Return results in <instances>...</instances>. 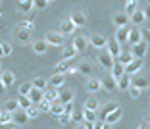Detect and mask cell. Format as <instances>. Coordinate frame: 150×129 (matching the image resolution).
<instances>
[{
	"label": "cell",
	"mask_w": 150,
	"mask_h": 129,
	"mask_svg": "<svg viewBox=\"0 0 150 129\" xmlns=\"http://www.w3.org/2000/svg\"><path fill=\"white\" fill-rule=\"evenodd\" d=\"M44 40H46L48 46H62L64 43H66V37H64L60 31H48L46 35H44Z\"/></svg>",
	"instance_id": "cell-1"
},
{
	"label": "cell",
	"mask_w": 150,
	"mask_h": 129,
	"mask_svg": "<svg viewBox=\"0 0 150 129\" xmlns=\"http://www.w3.org/2000/svg\"><path fill=\"white\" fill-rule=\"evenodd\" d=\"M96 60H98V66H100L102 69H110V71H112V67H114V64H115V58H112L108 50H100V54H98Z\"/></svg>",
	"instance_id": "cell-2"
},
{
	"label": "cell",
	"mask_w": 150,
	"mask_h": 129,
	"mask_svg": "<svg viewBox=\"0 0 150 129\" xmlns=\"http://www.w3.org/2000/svg\"><path fill=\"white\" fill-rule=\"evenodd\" d=\"M112 21H114L115 29H121V27H129L131 19H129V16L125 12H115L114 16H112Z\"/></svg>",
	"instance_id": "cell-3"
},
{
	"label": "cell",
	"mask_w": 150,
	"mask_h": 129,
	"mask_svg": "<svg viewBox=\"0 0 150 129\" xmlns=\"http://www.w3.org/2000/svg\"><path fill=\"white\" fill-rule=\"evenodd\" d=\"M88 43H91V37L79 35V37H75V39H73V43H71V45L75 46V50H77L79 54H83V52H87V46H88Z\"/></svg>",
	"instance_id": "cell-4"
},
{
	"label": "cell",
	"mask_w": 150,
	"mask_h": 129,
	"mask_svg": "<svg viewBox=\"0 0 150 129\" xmlns=\"http://www.w3.org/2000/svg\"><path fill=\"white\" fill-rule=\"evenodd\" d=\"M146 52H148V43H146V40H142V43H139V45L131 46L133 58H137V60H142L146 56Z\"/></svg>",
	"instance_id": "cell-5"
},
{
	"label": "cell",
	"mask_w": 150,
	"mask_h": 129,
	"mask_svg": "<svg viewBox=\"0 0 150 129\" xmlns=\"http://www.w3.org/2000/svg\"><path fill=\"white\" fill-rule=\"evenodd\" d=\"M91 45H93L94 48H98V50H106L108 39L104 35H100V33H94V35H91Z\"/></svg>",
	"instance_id": "cell-6"
},
{
	"label": "cell",
	"mask_w": 150,
	"mask_h": 129,
	"mask_svg": "<svg viewBox=\"0 0 150 129\" xmlns=\"http://www.w3.org/2000/svg\"><path fill=\"white\" fill-rule=\"evenodd\" d=\"M106 50L110 52L112 58H115V60H117L119 56H121V52H123V50H121V45H119L115 39H108V46H106Z\"/></svg>",
	"instance_id": "cell-7"
},
{
	"label": "cell",
	"mask_w": 150,
	"mask_h": 129,
	"mask_svg": "<svg viewBox=\"0 0 150 129\" xmlns=\"http://www.w3.org/2000/svg\"><path fill=\"white\" fill-rule=\"evenodd\" d=\"M67 19H69L75 27H85L87 25V16H85L83 12H71Z\"/></svg>",
	"instance_id": "cell-8"
},
{
	"label": "cell",
	"mask_w": 150,
	"mask_h": 129,
	"mask_svg": "<svg viewBox=\"0 0 150 129\" xmlns=\"http://www.w3.org/2000/svg\"><path fill=\"white\" fill-rule=\"evenodd\" d=\"M75 29H77V27H75L73 23H71L69 19L66 18V19H62V21H60V29H58V31L62 33L64 37H71V35L75 33Z\"/></svg>",
	"instance_id": "cell-9"
},
{
	"label": "cell",
	"mask_w": 150,
	"mask_h": 129,
	"mask_svg": "<svg viewBox=\"0 0 150 129\" xmlns=\"http://www.w3.org/2000/svg\"><path fill=\"white\" fill-rule=\"evenodd\" d=\"M93 71H94V66H93L91 62H88V60H83V62H81L79 66H77V73H81V75L88 77V79L93 77Z\"/></svg>",
	"instance_id": "cell-10"
},
{
	"label": "cell",
	"mask_w": 150,
	"mask_h": 129,
	"mask_svg": "<svg viewBox=\"0 0 150 129\" xmlns=\"http://www.w3.org/2000/svg\"><path fill=\"white\" fill-rule=\"evenodd\" d=\"M85 89H87V93H98V91L102 89V79H98V77H91V79H87V83H85Z\"/></svg>",
	"instance_id": "cell-11"
},
{
	"label": "cell",
	"mask_w": 150,
	"mask_h": 129,
	"mask_svg": "<svg viewBox=\"0 0 150 129\" xmlns=\"http://www.w3.org/2000/svg\"><path fill=\"white\" fill-rule=\"evenodd\" d=\"M129 33H131V27H121V29H115L114 39L117 40L119 45H123V43H129Z\"/></svg>",
	"instance_id": "cell-12"
},
{
	"label": "cell",
	"mask_w": 150,
	"mask_h": 129,
	"mask_svg": "<svg viewBox=\"0 0 150 129\" xmlns=\"http://www.w3.org/2000/svg\"><path fill=\"white\" fill-rule=\"evenodd\" d=\"M16 6H18L19 12H23L27 16V13H31L33 10H35V0H18Z\"/></svg>",
	"instance_id": "cell-13"
},
{
	"label": "cell",
	"mask_w": 150,
	"mask_h": 129,
	"mask_svg": "<svg viewBox=\"0 0 150 129\" xmlns=\"http://www.w3.org/2000/svg\"><path fill=\"white\" fill-rule=\"evenodd\" d=\"M141 67H142V60H137V58H135L127 67H125V73H127L129 77H135V75H139Z\"/></svg>",
	"instance_id": "cell-14"
},
{
	"label": "cell",
	"mask_w": 150,
	"mask_h": 129,
	"mask_svg": "<svg viewBox=\"0 0 150 129\" xmlns=\"http://www.w3.org/2000/svg\"><path fill=\"white\" fill-rule=\"evenodd\" d=\"M131 85L142 91V89H148L150 87V81H148V77H144V75H135V77H131Z\"/></svg>",
	"instance_id": "cell-15"
},
{
	"label": "cell",
	"mask_w": 150,
	"mask_h": 129,
	"mask_svg": "<svg viewBox=\"0 0 150 129\" xmlns=\"http://www.w3.org/2000/svg\"><path fill=\"white\" fill-rule=\"evenodd\" d=\"M102 89L106 91V93H115V91H117V81L112 75L104 77V79H102Z\"/></svg>",
	"instance_id": "cell-16"
},
{
	"label": "cell",
	"mask_w": 150,
	"mask_h": 129,
	"mask_svg": "<svg viewBox=\"0 0 150 129\" xmlns=\"http://www.w3.org/2000/svg\"><path fill=\"white\" fill-rule=\"evenodd\" d=\"M33 52L39 54V56H44L46 54V50H48V45H46V40L40 39V40H33Z\"/></svg>",
	"instance_id": "cell-17"
},
{
	"label": "cell",
	"mask_w": 150,
	"mask_h": 129,
	"mask_svg": "<svg viewBox=\"0 0 150 129\" xmlns=\"http://www.w3.org/2000/svg\"><path fill=\"white\" fill-rule=\"evenodd\" d=\"M16 39H18L21 45H29V43H31V33L25 31V29H21V27H18V29H16Z\"/></svg>",
	"instance_id": "cell-18"
},
{
	"label": "cell",
	"mask_w": 150,
	"mask_h": 129,
	"mask_svg": "<svg viewBox=\"0 0 150 129\" xmlns=\"http://www.w3.org/2000/svg\"><path fill=\"white\" fill-rule=\"evenodd\" d=\"M142 31L139 29V27H131V33H129V43H131L133 46L139 45V43H142Z\"/></svg>",
	"instance_id": "cell-19"
},
{
	"label": "cell",
	"mask_w": 150,
	"mask_h": 129,
	"mask_svg": "<svg viewBox=\"0 0 150 129\" xmlns=\"http://www.w3.org/2000/svg\"><path fill=\"white\" fill-rule=\"evenodd\" d=\"M121 116H123V108L119 106L115 112H112V114H108L106 118H104V121H106L108 125H114V123H117L119 120H121Z\"/></svg>",
	"instance_id": "cell-20"
},
{
	"label": "cell",
	"mask_w": 150,
	"mask_h": 129,
	"mask_svg": "<svg viewBox=\"0 0 150 129\" xmlns=\"http://www.w3.org/2000/svg\"><path fill=\"white\" fill-rule=\"evenodd\" d=\"M54 73H62V75H66V73H69L71 71V60H62V62H58L56 66H54Z\"/></svg>",
	"instance_id": "cell-21"
},
{
	"label": "cell",
	"mask_w": 150,
	"mask_h": 129,
	"mask_svg": "<svg viewBox=\"0 0 150 129\" xmlns=\"http://www.w3.org/2000/svg\"><path fill=\"white\" fill-rule=\"evenodd\" d=\"M64 81H66V75H62V73H54V75L48 79V87H52V89H60V87L64 85Z\"/></svg>",
	"instance_id": "cell-22"
},
{
	"label": "cell",
	"mask_w": 150,
	"mask_h": 129,
	"mask_svg": "<svg viewBox=\"0 0 150 129\" xmlns=\"http://www.w3.org/2000/svg\"><path fill=\"white\" fill-rule=\"evenodd\" d=\"M29 120H31V118L27 116V112H23V110H18L13 114V123L16 125H25Z\"/></svg>",
	"instance_id": "cell-23"
},
{
	"label": "cell",
	"mask_w": 150,
	"mask_h": 129,
	"mask_svg": "<svg viewBox=\"0 0 150 129\" xmlns=\"http://www.w3.org/2000/svg\"><path fill=\"white\" fill-rule=\"evenodd\" d=\"M110 75L114 77L115 81H119V79H121V77L125 75V67L121 66V64H119V62H115V64H114V67H112V71H110Z\"/></svg>",
	"instance_id": "cell-24"
},
{
	"label": "cell",
	"mask_w": 150,
	"mask_h": 129,
	"mask_svg": "<svg viewBox=\"0 0 150 129\" xmlns=\"http://www.w3.org/2000/svg\"><path fill=\"white\" fill-rule=\"evenodd\" d=\"M77 54H79V52L75 50L73 45H66V46H64V50H62V58L64 60H73Z\"/></svg>",
	"instance_id": "cell-25"
},
{
	"label": "cell",
	"mask_w": 150,
	"mask_h": 129,
	"mask_svg": "<svg viewBox=\"0 0 150 129\" xmlns=\"http://www.w3.org/2000/svg\"><path fill=\"white\" fill-rule=\"evenodd\" d=\"M0 81H2V85H4L6 89H8L10 85H13V81H16V75H13L12 71H2V73H0Z\"/></svg>",
	"instance_id": "cell-26"
},
{
	"label": "cell",
	"mask_w": 150,
	"mask_h": 129,
	"mask_svg": "<svg viewBox=\"0 0 150 129\" xmlns=\"http://www.w3.org/2000/svg\"><path fill=\"white\" fill-rule=\"evenodd\" d=\"M64 110H66V106H64L60 100L58 102H52V108H50V116H54L58 120L60 116H64Z\"/></svg>",
	"instance_id": "cell-27"
},
{
	"label": "cell",
	"mask_w": 150,
	"mask_h": 129,
	"mask_svg": "<svg viewBox=\"0 0 150 129\" xmlns=\"http://www.w3.org/2000/svg\"><path fill=\"white\" fill-rule=\"evenodd\" d=\"M44 100H48V102H58L60 100V93H58V89H46L44 91Z\"/></svg>",
	"instance_id": "cell-28"
},
{
	"label": "cell",
	"mask_w": 150,
	"mask_h": 129,
	"mask_svg": "<svg viewBox=\"0 0 150 129\" xmlns=\"http://www.w3.org/2000/svg\"><path fill=\"white\" fill-rule=\"evenodd\" d=\"M129 19H131V23H133V25H135V27H137V25H141V23H144V21H146V18H144V12H142L141 8H139L137 12L133 13V16H131V18H129Z\"/></svg>",
	"instance_id": "cell-29"
},
{
	"label": "cell",
	"mask_w": 150,
	"mask_h": 129,
	"mask_svg": "<svg viewBox=\"0 0 150 129\" xmlns=\"http://www.w3.org/2000/svg\"><path fill=\"white\" fill-rule=\"evenodd\" d=\"M33 83V87H35V89H39V91H46L48 89V79H44V77H35V79L31 81Z\"/></svg>",
	"instance_id": "cell-30"
},
{
	"label": "cell",
	"mask_w": 150,
	"mask_h": 129,
	"mask_svg": "<svg viewBox=\"0 0 150 129\" xmlns=\"http://www.w3.org/2000/svg\"><path fill=\"white\" fill-rule=\"evenodd\" d=\"M33 89H35V87H33L31 81H23V83L19 85V96H29Z\"/></svg>",
	"instance_id": "cell-31"
},
{
	"label": "cell",
	"mask_w": 150,
	"mask_h": 129,
	"mask_svg": "<svg viewBox=\"0 0 150 129\" xmlns=\"http://www.w3.org/2000/svg\"><path fill=\"white\" fill-rule=\"evenodd\" d=\"M73 98H75L73 91H62L60 93V102L62 104H73Z\"/></svg>",
	"instance_id": "cell-32"
},
{
	"label": "cell",
	"mask_w": 150,
	"mask_h": 129,
	"mask_svg": "<svg viewBox=\"0 0 150 129\" xmlns=\"http://www.w3.org/2000/svg\"><path fill=\"white\" fill-rule=\"evenodd\" d=\"M4 110H8L10 114H16V112L19 110V102H18V98H10V100H6Z\"/></svg>",
	"instance_id": "cell-33"
},
{
	"label": "cell",
	"mask_w": 150,
	"mask_h": 129,
	"mask_svg": "<svg viewBox=\"0 0 150 129\" xmlns=\"http://www.w3.org/2000/svg\"><path fill=\"white\" fill-rule=\"evenodd\" d=\"M98 108H100V102H98V98H96V96H91V98H87V100H85V110H93V112H96Z\"/></svg>",
	"instance_id": "cell-34"
},
{
	"label": "cell",
	"mask_w": 150,
	"mask_h": 129,
	"mask_svg": "<svg viewBox=\"0 0 150 129\" xmlns=\"http://www.w3.org/2000/svg\"><path fill=\"white\" fill-rule=\"evenodd\" d=\"M129 89H131V77L125 73V75L117 81V91H129Z\"/></svg>",
	"instance_id": "cell-35"
},
{
	"label": "cell",
	"mask_w": 150,
	"mask_h": 129,
	"mask_svg": "<svg viewBox=\"0 0 150 129\" xmlns=\"http://www.w3.org/2000/svg\"><path fill=\"white\" fill-rule=\"evenodd\" d=\"M137 10H139V2L137 0H127V2H125V13H127L129 18H131Z\"/></svg>",
	"instance_id": "cell-36"
},
{
	"label": "cell",
	"mask_w": 150,
	"mask_h": 129,
	"mask_svg": "<svg viewBox=\"0 0 150 129\" xmlns=\"http://www.w3.org/2000/svg\"><path fill=\"white\" fill-rule=\"evenodd\" d=\"M133 60H135V58H133V54H131V52H121V56H119V58L115 60V62H119L123 67H127L129 64L133 62Z\"/></svg>",
	"instance_id": "cell-37"
},
{
	"label": "cell",
	"mask_w": 150,
	"mask_h": 129,
	"mask_svg": "<svg viewBox=\"0 0 150 129\" xmlns=\"http://www.w3.org/2000/svg\"><path fill=\"white\" fill-rule=\"evenodd\" d=\"M13 123V114H10L8 110H0V125Z\"/></svg>",
	"instance_id": "cell-38"
},
{
	"label": "cell",
	"mask_w": 150,
	"mask_h": 129,
	"mask_svg": "<svg viewBox=\"0 0 150 129\" xmlns=\"http://www.w3.org/2000/svg\"><path fill=\"white\" fill-rule=\"evenodd\" d=\"M83 112H85V123H88V125H94L96 123V112H93V110H85L83 108Z\"/></svg>",
	"instance_id": "cell-39"
},
{
	"label": "cell",
	"mask_w": 150,
	"mask_h": 129,
	"mask_svg": "<svg viewBox=\"0 0 150 129\" xmlns=\"http://www.w3.org/2000/svg\"><path fill=\"white\" fill-rule=\"evenodd\" d=\"M18 102H19V110H23V112H27L33 106V102L29 100V96H18Z\"/></svg>",
	"instance_id": "cell-40"
},
{
	"label": "cell",
	"mask_w": 150,
	"mask_h": 129,
	"mask_svg": "<svg viewBox=\"0 0 150 129\" xmlns=\"http://www.w3.org/2000/svg\"><path fill=\"white\" fill-rule=\"evenodd\" d=\"M71 121H75V125L77 123H85V112L83 110H75L73 114H71Z\"/></svg>",
	"instance_id": "cell-41"
},
{
	"label": "cell",
	"mask_w": 150,
	"mask_h": 129,
	"mask_svg": "<svg viewBox=\"0 0 150 129\" xmlns=\"http://www.w3.org/2000/svg\"><path fill=\"white\" fill-rule=\"evenodd\" d=\"M117 108H119V106H117V102H108L106 106H104V110H102V116L106 118L108 114H112V112H115Z\"/></svg>",
	"instance_id": "cell-42"
},
{
	"label": "cell",
	"mask_w": 150,
	"mask_h": 129,
	"mask_svg": "<svg viewBox=\"0 0 150 129\" xmlns=\"http://www.w3.org/2000/svg\"><path fill=\"white\" fill-rule=\"evenodd\" d=\"M127 93H129V96H131L133 100H137V98H141V93H142V91H141V89H137V87H133V85H131V89H129Z\"/></svg>",
	"instance_id": "cell-43"
},
{
	"label": "cell",
	"mask_w": 150,
	"mask_h": 129,
	"mask_svg": "<svg viewBox=\"0 0 150 129\" xmlns=\"http://www.w3.org/2000/svg\"><path fill=\"white\" fill-rule=\"evenodd\" d=\"M50 6L48 0H35V10H46Z\"/></svg>",
	"instance_id": "cell-44"
},
{
	"label": "cell",
	"mask_w": 150,
	"mask_h": 129,
	"mask_svg": "<svg viewBox=\"0 0 150 129\" xmlns=\"http://www.w3.org/2000/svg\"><path fill=\"white\" fill-rule=\"evenodd\" d=\"M39 114H40L39 106H31V108H29V110H27V116L31 118V120H33V118H39Z\"/></svg>",
	"instance_id": "cell-45"
},
{
	"label": "cell",
	"mask_w": 150,
	"mask_h": 129,
	"mask_svg": "<svg viewBox=\"0 0 150 129\" xmlns=\"http://www.w3.org/2000/svg\"><path fill=\"white\" fill-rule=\"evenodd\" d=\"M50 108H52V102H48V100H42V102L39 104L40 112H48V114H50Z\"/></svg>",
	"instance_id": "cell-46"
},
{
	"label": "cell",
	"mask_w": 150,
	"mask_h": 129,
	"mask_svg": "<svg viewBox=\"0 0 150 129\" xmlns=\"http://www.w3.org/2000/svg\"><path fill=\"white\" fill-rule=\"evenodd\" d=\"M19 27H21V29H25V31H29V33H31L33 29H35V23H31V21H25V19H23V21H21V25H19Z\"/></svg>",
	"instance_id": "cell-47"
},
{
	"label": "cell",
	"mask_w": 150,
	"mask_h": 129,
	"mask_svg": "<svg viewBox=\"0 0 150 129\" xmlns=\"http://www.w3.org/2000/svg\"><path fill=\"white\" fill-rule=\"evenodd\" d=\"M2 50H4V56H10L13 52V46L10 43H2Z\"/></svg>",
	"instance_id": "cell-48"
},
{
	"label": "cell",
	"mask_w": 150,
	"mask_h": 129,
	"mask_svg": "<svg viewBox=\"0 0 150 129\" xmlns=\"http://www.w3.org/2000/svg\"><path fill=\"white\" fill-rule=\"evenodd\" d=\"M58 121H60L62 125H67V123L71 121V116H66V114H64V116H60V118H58Z\"/></svg>",
	"instance_id": "cell-49"
},
{
	"label": "cell",
	"mask_w": 150,
	"mask_h": 129,
	"mask_svg": "<svg viewBox=\"0 0 150 129\" xmlns=\"http://www.w3.org/2000/svg\"><path fill=\"white\" fill-rule=\"evenodd\" d=\"M64 106H66V110H64V114H66V116H71V114H73V104H64Z\"/></svg>",
	"instance_id": "cell-50"
},
{
	"label": "cell",
	"mask_w": 150,
	"mask_h": 129,
	"mask_svg": "<svg viewBox=\"0 0 150 129\" xmlns=\"http://www.w3.org/2000/svg\"><path fill=\"white\" fill-rule=\"evenodd\" d=\"M75 129H93V125H88V123H77V125H75Z\"/></svg>",
	"instance_id": "cell-51"
},
{
	"label": "cell",
	"mask_w": 150,
	"mask_h": 129,
	"mask_svg": "<svg viewBox=\"0 0 150 129\" xmlns=\"http://www.w3.org/2000/svg\"><path fill=\"white\" fill-rule=\"evenodd\" d=\"M25 21H31V23H35V13H27V16H25Z\"/></svg>",
	"instance_id": "cell-52"
},
{
	"label": "cell",
	"mask_w": 150,
	"mask_h": 129,
	"mask_svg": "<svg viewBox=\"0 0 150 129\" xmlns=\"http://www.w3.org/2000/svg\"><path fill=\"white\" fill-rule=\"evenodd\" d=\"M0 129H16V123H6V125H0Z\"/></svg>",
	"instance_id": "cell-53"
},
{
	"label": "cell",
	"mask_w": 150,
	"mask_h": 129,
	"mask_svg": "<svg viewBox=\"0 0 150 129\" xmlns=\"http://www.w3.org/2000/svg\"><path fill=\"white\" fill-rule=\"evenodd\" d=\"M142 12H144V18H146V19H150V4L146 6V8L142 10Z\"/></svg>",
	"instance_id": "cell-54"
},
{
	"label": "cell",
	"mask_w": 150,
	"mask_h": 129,
	"mask_svg": "<svg viewBox=\"0 0 150 129\" xmlns=\"http://www.w3.org/2000/svg\"><path fill=\"white\" fill-rule=\"evenodd\" d=\"M142 37H146V43H148V45H150V31H146V33H142Z\"/></svg>",
	"instance_id": "cell-55"
},
{
	"label": "cell",
	"mask_w": 150,
	"mask_h": 129,
	"mask_svg": "<svg viewBox=\"0 0 150 129\" xmlns=\"http://www.w3.org/2000/svg\"><path fill=\"white\" fill-rule=\"evenodd\" d=\"M4 93H6V87L2 85V81H0V94H4Z\"/></svg>",
	"instance_id": "cell-56"
},
{
	"label": "cell",
	"mask_w": 150,
	"mask_h": 129,
	"mask_svg": "<svg viewBox=\"0 0 150 129\" xmlns=\"http://www.w3.org/2000/svg\"><path fill=\"white\" fill-rule=\"evenodd\" d=\"M102 129H112V125H108L106 121H104V123H102Z\"/></svg>",
	"instance_id": "cell-57"
},
{
	"label": "cell",
	"mask_w": 150,
	"mask_h": 129,
	"mask_svg": "<svg viewBox=\"0 0 150 129\" xmlns=\"http://www.w3.org/2000/svg\"><path fill=\"white\" fill-rule=\"evenodd\" d=\"M137 129H148V125H146V123H141V125H139Z\"/></svg>",
	"instance_id": "cell-58"
},
{
	"label": "cell",
	"mask_w": 150,
	"mask_h": 129,
	"mask_svg": "<svg viewBox=\"0 0 150 129\" xmlns=\"http://www.w3.org/2000/svg\"><path fill=\"white\" fill-rule=\"evenodd\" d=\"M0 56H4V50H2V43H0Z\"/></svg>",
	"instance_id": "cell-59"
},
{
	"label": "cell",
	"mask_w": 150,
	"mask_h": 129,
	"mask_svg": "<svg viewBox=\"0 0 150 129\" xmlns=\"http://www.w3.org/2000/svg\"><path fill=\"white\" fill-rule=\"evenodd\" d=\"M146 123L150 125V114H148V116H146Z\"/></svg>",
	"instance_id": "cell-60"
},
{
	"label": "cell",
	"mask_w": 150,
	"mask_h": 129,
	"mask_svg": "<svg viewBox=\"0 0 150 129\" xmlns=\"http://www.w3.org/2000/svg\"><path fill=\"white\" fill-rule=\"evenodd\" d=\"M0 69H2V66H0Z\"/></svg>",
	"instance_id": "cell-61"
}]
</instances>
